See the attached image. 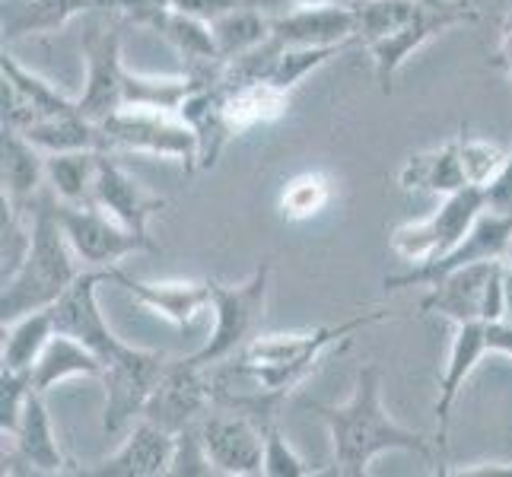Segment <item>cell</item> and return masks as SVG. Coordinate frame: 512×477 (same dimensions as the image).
Wrapping results in <instances>:
<instances>
[{"label": "cell", "instance_id": "obj_18", "mask_svg": "<svg viewBox=\"0 0 512 477\" xmlns=\"http://www.w3.org/2000/svg\"><path fill=\"white\" fill-rule=\"evenodd\" d=\"M112 284L175 328H191L194 318L210 309V280H137L115 268Z\"/></svg>", "mask_w": 512, "mask_h": 477}, {"label": "cell", "instance_id": "obj_13", "mask_svg": "<svg viewBox=\"0 0 512 477\" xmlns=\"http://www.w3.org/2000/svg\"><path fill=\"white\" fill-rule=\"evenodd\" d=\"M201 436L217 474L249 477L264 471V433L252 417L214 408L201 420Z\"/></svg>", "mask_w": 512, "mask_h": 477}, {"label": "cell", "instance_id": "obj_5", "mask_svg": "<svg viewBox=\"0 0 512 477\" xmlns=\"http://www.w3.org/2000/svg\"><path fill=\"white\" fill-rule=\"evenodd\" d=\"M487 207V191L484 188H462L443 198L439 210H433L430 217L423 220H408L392 229V252L414 264H427L443 258L446 252H452L458 242L465 239V233L474 226Z\"/></svg>", "mask_w": 512, "mask_h": 477}, {"label": "cell", "instance_id": "obj_14", "mask_svg": "<svg viewBox=\"0 0 512 477\" xmlns=\"http://www.w3.org/2000/svg\"><path fill=\"white\" fill-rule=\"evenodd\" d=\"M0 70H4V128L26 131L42 118L80 112L74 99L58 93V86H51L39 74H32L10 51H4V58H0Z\"/></svg>", "mask_w": 512, "mask_h": 477}, {"label": "cell", "instance_id": "obj_21", "mask_svg": "<svg viewBox=\"0 0 512 477\" xmlns=\"http://www.w3.org/2000/svg\"><path fill=\"white\" fill-rule=\"evenodd\" d=\"M290 93L280 90L271 80H245V83H226L223 96V118L233 137H242L255 128L274 125L287 115Z\"/></svg>", "mask_w": 512, "mask_h": 477}, {"label": "cell", "instance_id": "obj_39", "mask_svg": "<svg viewBox=\"0 0 512 477\" xmlns=\"http://www.w3.org/2000/svg\"><path fill=\"white\" fill-rule=\"evenodd\" d=\"M497 61L506 67V74L512 80V7H509V16L503 23V42H500V58ZM487 204L490 207H512V150H509V163H506L503 175L487 188Z\"/></svg>", "mask_w": 512, "mask_h": 477}, {"label": "cell", "instance_id": "obj_36", "mask_svg": "<svg viewBox=\"0 0 512 477\" xmlns=\"http://www.w3.org/2000/svg\"><path fill=\"white\" fill-rule=\"evenodd\" d=\"M264 433V471L268 477H309V474H319L312 465L303 462V455H299L290 439L280 433L277 420L268 423V427H261Z\"/></svg>", "mask_w": 512, "mask_h": 477}, {"label": "cell", "instance_id": "obj_23", "mask_svg": "<svg viewBox=\"0 0 512 477\" xmlns=\"http://www.w3.org/2000/svg\"><path fill=\"white\" fill-rule=\"evenodd\" d=\"M398 185L404 191H430V194H443V198L468 188L462 153H458V137L404 159V166L398 172Z\"/></svg>", "mask_w": 512, "mask_h": 477}, {"label": "cell", "instance_id": "obj_12", "mask_svg": "<svg viewBox=\"0 0 512 477\" xmlns=\"http://www.w3.org/2000/svg\"><path fill=\"white\" fill-rule=\"evenodd\" d=\"M115 268H86L80 271V277L67 287V293L51 306V315H55V328L64 334H74L77 341H83L90 350L99 353L102 366L115 360L128 344L118 338V334L109 328L105 315L99 309V287L109 284Z\"/></svg>", "mask_w": 512, "mask_h": 477}, {"label": "cell", "instance_id": "obj_4", "mask_svg": "<svg viewBox=\"0 0 512 477\" xmlns=\"http://www.w3.org/2000/svg\"><path fill=\"white\" fill-rule=\"evenodd\" d=\"M102 150H128V153H153L182 163L185 169H198V134L179 112L163 109H137L121 105L105 121H99Z\"/></svg>", "mask_w": 512, "mask_h": 477}, {"label": "cell", "instance_id": "obj_19", "mask_svg": "<svg viewBox=\"0 0 512 477\" xmlns=\"http://www.w3.org/2000/svg\"><path fill=\"white\" fill-rule=\"evenodd\" d=\"M271 35L284 48H344L347 42H357V10L344 4L290 7L284 16L271 20Z\"/></svg>", "mask_w": 512, "mask_h": 477}, {"label": "cell", "instance_id": "obj_8", "mask_svg": "<svg viewBox=\"0 0 512 477\" xmlns=\"http://www.w3.org/2000/svg\"><path fill=\"white\" fill-rule=\"evenodd\" d=\"M478 20V7L474 0H420V7L414 13V20L408 26H401L398 32L385 35V39L373 42L366 51L373 58L379 90L388 96L392 93V80L404 67L414 51H420L433 35L446 32L452 26H465Z\"/></svg>", "mask_w": 512, "mask_h": 477}, {"label": "cell", "instance_id": "obj_25", "mask_svg": "<svg viewBox=\"0 0 512 477\" xmlns=\"http://www.w3.org/2000/svg\"><path fill=\"white\" fill-rule=\"evenodd\" d=\"M0 175H4V198H10L20 207H32L35 198L42 194V185L48 182L45 153L26 134L4 128V163H0Z\"/></svg>", "mask_w": 512, "mask_h": 477}, {"label": "cell", "instance_id": "obj_17", "mask_svg": "<svg viewBox=\"0 0 512 477\" xmlns=\"http://www.w3.org/2000/svg\"><path fill=\"white\" fill-rule=\"evenodd\" d=\"M175 452V433L156 427L153 420L140 417V423L131 430V436L102 462H93L90 468H77V474L90 477H160L172 468Z\"/></svg>", "mask_w": 512, "mask_h": 477}, {"label": "cell", "instance_id": "obj_16", "mask_svg": "<svg viewBox=\"0 0 512 477\" xmlns=\"http://www.w3.org/2000/svg\"><path fill=\"white\" fill-rule=\"evenodd\" d=\"M490 353V341H487V322H462L455 325L452 334V347L446 357V369L439 376V395L433 404L436 414V443H439V455H446L449 449V423H452V408L458 395H462L465 382L471 379V373L478 369V363Z\"/></svg>", "mask_w": 512, "mask_h": 477}, {"label": "cell", "instance_id": "obj_35", "mask_svg": "<svg viewBox=\"0 0 512 477\" xmlns=\"http://www.w3.org/2000/svg\"><path fill=\"white\" fill-rule=\"evenodd\" d=\"M341 48H306V45H293V48H280V55L271 67L268 80L277 83L280 90L293 93V86L303 83L309 74H315L319 67H325Z\"/></svg>", "mask_w": 512, "mask_h": 477}, {"label": "cell", "instance_id": "obj_45", "mask_svg": "<svg viewBox=\"0 0 512 477\" xmlns=\"http://www.w3.org/2000/svg\"><path fill=\"white\" fill-rule=\"evenodd\" d=\"M506 264H509V268H512V239H509V249H506V258H503Z\"/></svg>", "mask_w": 512, "mask_h": 477}, {"label": "cell", "instance_id": "obj_40", "mask_svg": "<svg viewBox=\"0 0 512 477\" xmlns=\"http://www.w3.org/2000/svg\"><path fill=\"white\" fill-rule=\"evenodd\" d=\"M252 4H261V0H169V7L182 10L188 16H198L204 23H214L220 16L242 10V7H252Z\"/></svg>", "mask_w": 512, "mask_h": 477}, {"label": "cell", "instance_id": "obj_38", "mask_svg": "<svg viewBox=\"0 0 512 477\" xmlns=\"http://www.w3.org/2000/svg\"><path fill=\"white\" fill-rule=\"evenodd\" d=\"M35 392L32 373H16V369H0V430L10 436L23 417L29 395Z\"/></svg>", "mask_w": 512, "mask_h": 477}, {"label": "cell", "instance_id": "obj_30", "mask_svg": "<svg viewBox=\"0 0 512 477\" xmlns=\"http://www.w3.org/2000/svg\"><path fill=\"white\" fill-rule=\"evenodd\" d=\"M210 32H214L217 42V55L223 61H233L255 51L258 45H264L271 39V20L261 13V4L242 7L220 16V20L210 23Z\"/></svg>", "mask_w": 512, "mask_h": 477}, {"label": "cell", "instance_id": "obj_11", "mask_svg": "<svg viewBox=\"0 0 512 477\" xmlns=\"http://www.w3.org/2000/svg\"><path fill=\"white\" fill-rule=\"evenodd\" d=\"M83 58H86V86L77 105L86 118L99 125V121H105L125 105L128 67L121 61L118 29L102 20H93L83 35Z\"/></svg>", "mask_w": 512, "mask_h": 477}, {"label": "cell", "instance_id": "obj_34", "mask_svg": "<svg viewBox=\"0 0 512 477\" xmlns=\"http://www.w3.org/2000/svg\"><path fill=\"white\" fill-rule=\"evenodd\" d=\"M458 153H462V169H465V179L471 188H490L493 182L500 179L506 163H509V153L490 140L481 137H471L465 128L458 134Z\"/></svg>", "mask_w": 512, "mask_h": 477}, {"label": "cell", "instance_id": "obj_42", "mask_svg": "<svg viewBox=\"0 0 512 477\" xmlns=\"http://www.w3.org/2000/svg\"><path fill=\"white\" fill-rule=\"evenodd\" d=\"M487 341H490V353H506V357H512V325L509 322L487 325Z\"/></svg>", "mask_w": 512, "mask_h": 477}, {"label": "cell", "instance_id": "obj_27", "mask_svg": "<svg viewBox=\"0 0 512 477\" xmlns=\"http://www.w3.org/2000/svg\"><path fill=\"white\" fill-rule=\"evenodd\" d=\"M55 315L51 309H39L20 315L16 322L4 325V350H0V363L4 369H16V373H32V366L39 363L48 341L55 338Z\"/></svg>", "mask_w": 512, "mask_h": 477}, {"label": "cell", "instance_id": "obj_32", "mask_svg": "<svg viewBox=\"0 0 512 477\" xmlns=\"http://www.w3.org/2000/svg\"><path fill=\"white\" fill-rule=\"evenodd\" d=\"M194 83L188 74L182 77H153V74H134L128 70L125 77V105H137V109H163V112H179L182 102L191 96Z\"/></svg>", "mask_w": 512, "mask_h": 477}, {"label": "cell", "instance_id": "obj_26", "mask_svg": "<svg viewBox=\"0 0 512 477\" xmlns=\"http://www.w3.org/2000/svg\"><path fill=\"white\" fill-rule=\"evenodd\" d=\"M99 159H102V150L45 153V175H48L51 194L67 204H90Z\"/></svg>", "mask_w": 512, "mask_h": 477}, {"label": "cell", "instance_id": "obj_2", "mask_svg": "<svg viewBox=\"0 0 512 477\" xmlns=\"http://www.w3.org/2000/svg\"><path fill=\"white\" fill-rule=\"evenodd\" d=\"M77 277V252L55 214V194L42 191L32 204V245L16 274L4 280L0 322L7 325L20 315L51 309Z\"/></svg>", "mask_w": 512, "mask_h": 477}, {"label": "cell", "instance_id": "obj_31", "mask_svg": "<svg viewBox=\"0 0 512 477\" xmlns=\"http://www.w3.org/2000/svg\"><path fill=\"white\" fill-rule=\"evenodd\" d=\"M331 198H334V185L325 172H319V169L299 172L290 182H284V188H280V198H277L280 220L303 223V220L319 217L322 210L331 204Z\"/></svg>", "mask_w": 512, "mask_h": 477}, {"label": "cell", "instance_id": "obj_7", "mask_svg": "<svg viewBox=\"0 0 512 477\" xmlns=\"http://www.w3.org/2000/svg\"><path fill=\"white\" fill-rule=\"evenodd\" d=\"M55 214L64 226L67 242L86 268H118L121 258L137 252H160L153 239H144L109 217L99 204H67L55 198Z\"/></svg>", "mask_w": 512, "mask_h": 477}, {"label": "cell", "instance_id": "obj_41", "mask_svg": "<svg viewBox=\"0 0 512 477\" xmlns=\"http://www.w3.org/2000/svg\"><path fill=\"white\" fill-rule=\"evenodd\" d=\"M102 4H105V7H115V10H121V13H128L134 23L144 26L153 13H160V10L169 7V0H102Z\"/></svg>", "mask_w": 512, "mask_h": 477}, {"label": "cell", "instance_id": "obj_24", "mask_svg": "<svg viewBox=\"0 0 512 477\" xmlns=\"http://www.w3.org/2000/svg\"><path fill=\"white\" fill-rule=\"evenodd\" d=\"M102 369L105 366H102L96 350H90L83 341H77L74 334L55 331V338L48 341L39 363L32 366V385H35V392L48 395L55 385H61L67 379H77V376L102 379Z\"/></svg>", "mask_w": 512, "mask_h": 477}, {"label": "cell", "instance_id": "obj_6", "mask_svg": "<svg viewBox=\"0 0 512 477\" xmlns=\"http://www.w3.org/2000/svg\"><path fill=\"white\" fill-rule=\"evenodd\" d=\"M169 366L163 350H144V347H125L115 360L105 363L102 385H105V414H102V433L115 436L128 427L134 417L144 414L153 388L160 385Z\"/></svg>", "mask_w": 512, "mask_h": 477}, {"label": "cell", "instance_id": "obj_3", "mask_svg": "<svg viewBox=\"0 0 512 477\" xmlns=\"http://www.w3.org/2000/svg\"><path fill=\"white\" fill-rule=\"evenodd\" d=\"M268 290H271V264L261 261L252 271L245 284H220L210 280V309H214V331L201 350L191 353V360L210 369L233 353H239L252 341L258 322L264 318V306H268Z\"/></svg>", "mask_w": 512, "mask_h": 477}, {"label": "cell", "instance_id": "obj_29", "mask_svg": "<svg viewBox=\"0 0 512 477\" xmlns=\"http://www.w3.org/2000/svg\"><path fill=\"white\" fill-rule=\"evenodd\" d=\"M26 134L42 153H67V150H102V131L96 121L83 112H67L55 118H42L29 125Z\"/></svg>", "mask_w": 512, "mask_h": 477}, {"label": "cell", "instance_id": "obj_33", "mask_svg": "<svg viewBox=\"0 0 512 477\" xmlns=\"http://www.w3.org/2000/svg\"><path fill=\"white\" fill-rule=\"evenodd\" d=\"M420 0H357V42L366 48L414 20Z\"/></svg>", "mask_w": 512, "mask_h": 477}, {"label": "cell", "instance_id": "obj_22", "mask_svg": "<svg viewBox=\"0 0 512 477\" xmlns=\"http://www.w3.org/2000/svg\"><path fill=\"white\" fill-rule=\"evenodd\" d=\"M4 439H10L16 455H20L23 462L29 465V471H39V474L67 471L64 452L58 446L55 423H51V414L45 408V395L42 392L29 395L20 423H16V430L10 436H4Z\"/></svg>", "mask_w": 512, "mask_h": 477}, {"label": "cell", "instance_id": "obj_1", "mask_svg": "<svg viewBox=\"0 0 512 477\" xmlns=\"http://www.w3.org/2000/svg\"><path fill=\"white\" fill-rule=\"evenodd\" d=\"M309 411L319 414L331 436L334 474L366 477L369 465L385 452H411L420 458H433L436 439L420 430H408L385 411L382 404V373L379 366H363L357 373L353 395L344 404L309 401Z\"/></svg>", "mask_w": 512, "mask_h": 477}, {"label": "cell", "instance_id": "obj_44", "mask_svg": "<svg viewBox=\"0 0 512 477\" xmlns=\"http://www.w3.org/2000/svg\"><path fill=\"white\" fill-rule=\"evenodd\" d=\"M503 264H506V261H503ZM503 280H506V309H503V322L512 325V268H509V264H506Z\"/></svg>", "mask_w": 512, "mask_h": 477}, {"label": "cell", "instance_id": "obj_43", "mask_svg": "<svg viewBox=\"0 0 512 477\" xmlns=\"http://www.w3.org/2000/svg\"><path fill=\"white\" fill-rule=\"evenodd\" d=\"M280 4H287V7H331V4L353 7L357 0H280Z\"/></svg>", "mask_w": 512, "mask_h": 477}, {"label": "cell", "instance_id": "obj_10", "mask_svg": "<svg viewBox=\"0 0 512 477\" xmlns=\"http://www.w3.org/2000/svg\"><path fill=\"white\" fill-rule=\"evenodd\" d=\"M214 404H217L214 376H207L204 366L185 357V360H169L160 385L153 388L140 417L153 420L156 427H163L169 433H179L191 427V423H201L214 411Z\"/></svg>", "mask_w": 512, "mask_h": 477}, {"label": "cell", "instance_id": "obj_9", "mask_svg": "<svg viewBox=\"0 0 512 477\" xmlns=\"http://www.w3.org/2000/svg\"><path fill=\"white\" fill-rule=\"evenodd\" d=\"M512 239V207H484V214L474 220V226L465 233V239L455 245L452 252L443 258L427 261V264H414L404 274H388L385 277V290H408V287H430L439 277L468 268V264H481V261H503L506 249Z\"/></svg>", "mask_w": 512, "mask_h": 477}, {"label": "cell", "instance_id": "obj_28", "mask_svg": "<svg viewBox=\"0 0 512 477\" xmlns=\"http://www.w3.org/2000/svg\"><path fill=\"white\" fill-rule=\"evenodd\" d=\"M99 0H26L23 7L4 10V39H23V35H42L64 29L74 16L96 7Z\"/></svg>", "mask_w": 512, "mask_h": 477}, {"label": "cell", "instance_id": "obj_15", "mask_svg": "<svg viewBox=\"0 0 512 477\" xmlns=\"http://www.w3.org/2000/svg\"><path fill=\"white\" fill-rule=\"evenodd\" d=\"M93 204H99L121 226H128L131 233L150 239V220L166 207V198L147 191L131 172H125L115 163L112 153L102 150L96 185H93Z\"/></svg>", "mask_w": 512, "mask_h": 477}, {"label": "cell", "instance_id": "obj_37", "mask_svg": "<svg viewBox=\"0 0 512 477\" xmlns=\"http://www.w3.org/2000/svg\"><path fill=\"white\" fill-rule=\"evenodd\" d=\"M169 474L175 477H210L217 474L214 462H210L204 436H201V423H191V427L175 433V452H172V468Z\"/></svg>", "mask_w": 512, "mask_h": 477}, {"label": "cell", "instance_id": "obj_20", "mask_svg": "<svg viewBox=\"0 0 512 477\" xmlns=\"http://www.w3.org/2000/svg\"><path fill=\"white\" fill-rule=\"evenodd\" d=\"M503 261H481L468 268L449 271L427 287V296L420 299L423 315H443L452 325L462 322H484V293L493 271Z\"/></svg>", "mask_w": 512, "mask_h": 477}]
</instances>
